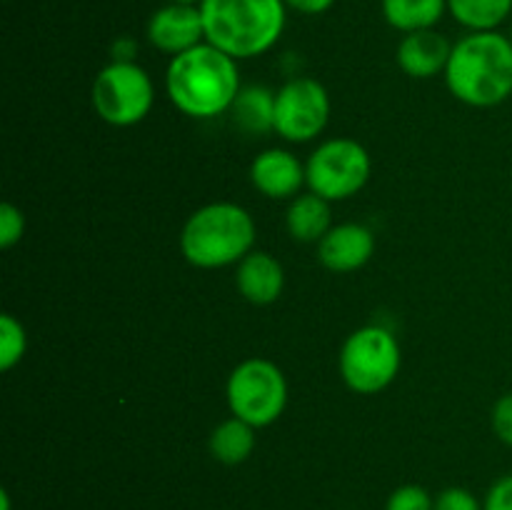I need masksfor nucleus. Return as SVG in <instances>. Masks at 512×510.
I'll list each match as a JSON object with an SVG mask.
<instances>
[{
  "mask_svg": "<svg viewBox=\"0 0 512 510\" xmlns=\"http://www.w3.org/2000/svg\"><path fill=\"white\" fill-rule=\"evenodd\" d=\"M240 88L238 60L208 40L170 58L165 70V93L188 118L210 120L230 113Z\"/></svg>",
  "mask_w": 512,
  "mask_h": 510,
  "instance_id": "f257e3e1",
  "label": "nucleus"
},
{
  "mask_svg": "<svg viewBox=\"0 0 512 510\" xmlns=\"http://www.w3.org/2000/svg\"><path fill=\"white\" fill-rule=\"evenodd\" d=\"M445 85L470 108H495L512 95V40L500 30L468 33L453 43Z\"/></svg>",
  "mask_w": 512,
  "mask_h": 510,
  "instance_id": "f03ea898",
  "label": "nucleus"
},
{
  "mask_svg": "<svg viewBox=\"0 0 512 510\" xmlns=\"http://www.w3.org/2000/svg\"><path fill=\"white\" fill-rule=\"evenodd\" d=\"M205 40L230 58L265 55L283 38L288 5L283 0H203Z\"/></svg>",
  "mask_w": 512,
  "mask_h": 510,
  "instance_id": "7ed1b4c3",
  "label": "nucleus"
},
{
  "mask_svg": "<svg viewBox=\"0 0 512 510\" xmlns=\"http://www.w3.org/2000/svg\"><path fill=\"white\" fill-rule=\"evenodd\" d=\"M255 245V220L243 205L208 203L190 213L180 230V253L200 270L238 265Z\"/></svg>",
  "mask_w": 512,
  "mask_h": 510,
  "instance_id": "20e7f679",
  "label": "nucleus"
},
{
  "mask_svg": "<svg viewBox=\"0 0 512 510\" xmlns=\"http://www.w3.org/2000/svg\"><path fill=\"white\" fill-rule=\"evenodd\" d=\"M403 353L400 343L383 325H363L345 338L338 355L340 378L353 393L378 395L398 378Z\"/></svg>",
  "mask_w": 512,
  "mask_h": 510,
  "instance_id": "39448f33",
  "label": "nucleus"
},
{
  "mask_svg": "<svg viewBox=\"0 0 512 510\" xmlns=\"http://www.w3.org/2000/svg\"><path fill=\"white\" fill-rule=\"evenodd\" d=\"M225 398L233 418L253 428H268L288 408V380L273 360L248 358L228 375Z\"/></svg>",
  "mask_w": 512,
  "mask_h": 510,
  "instance_id": "423d86ee",
  "label": "nucleus"
},
{
  "mask_svg": "<svg viewBox=\"0 0 512 510\" xmlns=\"http://www.w3.org/2000/svg\"><path fill=\"white\" fill-rule=\"evenodd\" d=\"M90 103L113 128H130L148 118L155 103L153 78L135 60H113L93 80Z\"/></svg>",
  "mask_w": 512,
  "mask_h": 510,
  "instance_id": "0eeeda50",
  "label": "nucleus"
},
{
  "mask_svg": "<svg viewBox=\"0 0 512 510\" xmlns=\"http://www.w3.org/2000/svg\"><path fill=\"white\" fill-rule=\"evenodd\" d=\"M370 173H373V160L368 148L353 138L325 140L305 160L308 190L328 203L358 195L368 185Z\"/></svg>",
  "mask_w": 512,
  "mask_h": 510,
  "instance_id": "6e6552de",
  "label": "nucleus"
},
{
  "mask_svg": "<svg viewBox=\"0 0 512 510\" xmlns=\"http://www.w3.org/2000/svg\"><path fill=\"white\" fill-rule=\"evenodd\" d=\"M330 120V95L320 80L300 75L275 90L273 133L288 143H310Z\"/></svg>",
  "mask_w": 512,
  "mask_h": 510,
  "instance_id": "1a4fd4ad",
  "label": "nucleus"
},
{
  "mask_svg": "<svg viewBox=\"0 0 512 510\" xmlns=\"http://www.w3.org/2000/svg\"><path fill=\"white\" fill-rule=\"evenodd\" d=\"M145 35H148V43L155 50L170 55V58L205 43L200 5L165 3L163 8L150 15L148 25H145Z\"/></svg>",
  "mask_w": 512,
  "mask_h": 510,
  "instance_id": "9d476101",
  "label": "nucleus"
},
{
  "mask_svg": "<svg viewBox=\"0 0 512 510\" xmlns=\"http://www.w3.org/2000/svg\"><path fill=\"white\" fill-rule=\"evenodd\" d=\"M250 183L270 200H293L303 185H308L305 163H300L298 155L290 150L268 148L250 163Z\"/></svg>",
  "mask_w": 512,
  "mask_h": 510,
  "instance_id": "9b49d317",
  "label": "nucleus"
},
{
  "mask_svg": "<svg viewBox=\"0 0 512 510\" xmlns=\"http://www.w3.org/2000/svg\"><path fill=\"white\" fill-rule=\"evenodd\" d=\"M375 253V233L363 223H340L318 243V260L330 273H355L370 263Z\"/></svg>",
  "mask_w": 512,
  "mask_h": 510,
  "instance_id": "f8f14e48",
  "label": "nucleus"
},
{
  "mask_svg": "<svg viewBox=\"0 0 512 510\" xmlns=\"http://www.w3.org/2000/svg\"><path fill=\"white\" fill-rule=\"evenodd\" d=\"M450 53H453V43L443 33L430 28L403 35L395 60H398L400 70L410 78L430 80L435 75L445 73Z\"/></svg>",
  "mask_w": 512,
  "mask_h": 510,
  "instance_id": "ddd939ff",
  "label": "nucleus"
},
{
  "mask_svg": "<svg viewBox=\"0 0 512 510\" xmlns=\"http://www.w3.org/2000/svg\"><path fill=\"white\" fill-rule=\"evenodd\" d=\"M235 285L248 303L270 305L283 295L285 268L268 250H253L238 263Z\"/></svg>",
  "mask_w": 512,
  "mask_h": 510,
  "instance_id": "4468645a",
  "label": "nucleus"
},
{
  "mask_svg": "<svg viewBox=\"0 0 512 510\" xmlns=\"http://www.w3.org/2000/svg\"><path fill=\"white\" fill-rule=\"evenodd\" d=\"M333 213L330 203L315 193H300L290 200L285 210V228L290 238L298 243H320L330 228H333Z\"/></svg>",
  "mask_w": 512,
  "mask_h": 510,
  "instance_id": "2eb2a0df",
  "label": "nucleus"
},
{
  "mask_svg": "<svg viewBox=\"0 0 512 510\" xmlns=\"http://www.w3.org/2000/svg\"><path fill=\"white\" fill-rule=\"evenodd\" d=\"M230 113H233L235 125L245 133H273L275 90L265 88V85H243Z\"/></svg>",
  "mask_w": 512,
  "mask_h": 510,
  "instance_id": "dca6fc26",
  "label": "nucleus"
},
{
  "mask_svg": "<svg viewBox=\"0 0 512 510\" xmlns=\"http://www.w3.org/2000/svg\"><path fill=\"white\" fill-rule=\"evenodd\" d=\"M383 18L403 35L430 30L448 13V0H383Z\"/></svg>",
  "mask_w": 512,
  "mask_h": 510,
  "instance_id": "f3484780",
  "label": "nucleus"
},
{
  "mask_svg": "<svg viewBox=\"0 0 512 510\" xmlns=\"http://www.w3.org/2000/svg\"><path fill=\"white\" fill-rule=\"evenodd\" d=\"M255 430L250 423L240 418H228L215 425L208 438L210 455L223 465H240L253 455Z\"/></svg>",
  "mask_w": 512,
  "mask_h": 510,
  "instance_id": "a211bd4d",
  "label": "nucleus"
},
{
  "mask_svg": "<svg viewBox=\"0 0 512 510\" xmlns=\"http://www.w3.org/2000/svg\"><path fill=\"white\" fill-rule=\"evenodd\" d=\"M448 13L468 33H488L510 18L512 0H448Z\"/></svg>",
  "mask_w": 512,
  "mask_h": 510,
  "instance_id": "6ab92c4d",
  "label": "nucleus"
},
{
  "mask_svg": "<svg viewBox=\"0 0 512 510\" xmlns=\"http://www.w3.org/2000/svg\"><path fill=\"white\" fill-rule=\"evenodd\" d=\"M25 350H28L25 325L13 313H3L0 315V370L3 373L13 370L25 358Z\"/></svg>",
  "mask_w": 512,
  "mask_h": 510,
  "instance_id": "aec40b11",
  "label": "nucleus"
},
{
  "mask_svg": "<svg viewBox=\"0 0 512 510\" xmlns=\"http://www.w3.org/2000/svg\"><path fill=\"white\" fill-rule=\"evenodd\" d=\"M435 498L420 485H400L390 493L388 503H385V510H433Z\"/></svg>",
  "mask_w": 512,
  "mask_h": 510,
  "instance_id": "412c9836",
  "label": "nucleus"
},
{
  "mask_svg": "<svg viewBox=\"0 0 512 510\" xmlns=\"http://www.w3.org/2000/svg\"><path fill=\"white\" fill-rule=\"evenodd\" d=\"M25 233V215L18 205L3 203L0 205V248L10 250L20 243Z\"/></svg>",
  "mask_w": 512,
  "mask_h": 510,
  "instance_id": "4be33fe9",
  "label": "nucleus"
},
{
  "mask_svg": "<svg viewBox=\"0 0 512 510\" xmlns=\"http://www.w3.org/2000/svg\"><path fill=\"white\" fill-rule=\"evenodd\" d=\"M433 510H485V505L473 490L460 488V485H450V488L440 490V493L435 495Z\"/></svg>",
  "mask_w": 512,
  "mask_h": 510,
  "instance_id": "5701e85b",
  "label": "nucleus"
},
{
  "mask_svg": "<svg viewBox=\"0 0 512 510\" xmlns=\"http://www.w3.org/2000/svg\"><path fill=\"white\" fill-rule=\"evenodd\" d=\"M490 423H493L495 438L512 448V393L495 400L493 413H490Z\"/></svg>",
  "mask_w": 512,
  "mask_h": 510,
  "instance_id": "b1692460",
  "label": "nucleus"
},
{
  "mask_svg": "<svg viewBox=\"0 0 512 510\" xmlns=\"http://www.w3.org/2000/svg\"><path fill=\"white\" fill-rule=\"evenodd\" d=\"M483 505L485 510H512V473L503 475L490 485Z\"/></svg>",
  "mask_w": 512,
  "mask_h": 510,
  "instance_id": "393cba45",
  "label": "nucleus"
},
{
  "mask_svg": "<svg viewBox=\"0 0 512 510\" xmlns=\"http://www.w3.org/2000/svg\"><path fill=\"white\" fill-rule=\"evenodd\" d=\"M288 10L300 15H323L335 5V0H283Z\"/></svg>",
  "mask_w": 512,
  "mask_h": 510,
  "instance_id": "a878e982",
  "label": "nucleus"
},
{
  "mask_svg": "<svg viewBox=\"0 0 512 510\" xmlns=\"http://www.w3.org/2000/svg\"><path fill=\"white\" fill-rule=\"evenodd\" d=\"M113 60H135V40L120 38L113 43Z\"/></svg>",
  "mask_w": 512,
  "mask_h": 510,
  "instance_id": "bb28decb",
  "label": "nucleus"
},
{
  "mask_svg": "<svg viewBox=\"0 0 512 510\" xmlns=\"http://www.w3.org/2000/svg\"><path fill=\"white\" fill-rule=\"evenodd\" d=\"M165 3H180V5H200L203 0H165Z\"/></svg>",
  "mask_w": 512,
  "mask_h": 510,
  "instance_id": "cd10ccee",
  "label": "nucleus"
}]
</instances>
